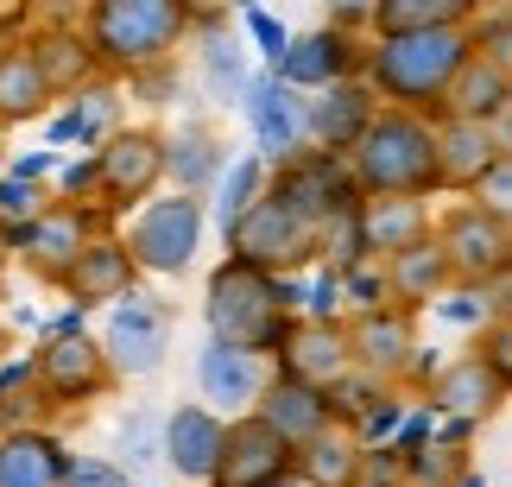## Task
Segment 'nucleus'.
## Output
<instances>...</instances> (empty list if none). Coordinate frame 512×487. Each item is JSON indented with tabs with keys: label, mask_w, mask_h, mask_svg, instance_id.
<instances>
[{
	"label": "nucleus",
	"mask_w": 512,
	"mask_h": 487,
	"mask_svg": "<svg viewBox=\"0 0 512 487\" xmlns=\"http://www.w3.org/2000/svg\"><path fill=\"white\" fill-rule=\"evenodd\" d=\"M272 487H310L304 475H279V481H272Z\"/></svg>",
	"instance_id": "54"
},
{
	"label": "nucleus",
	"mask_w": 512,
	"mask_h": 487,
	"mask_svg": "<svg viewBox=\"0 0 512 487\" xmlns=\"http://www.w3.org/2000/svg\"><path fill=\"white\" fill-rule=\"evenodd\" d=\"M222 412H209V405H177V412H165L159 424V462H171L177 481L203 487L215 456H222Z\"/></svg>",
	"instance_id": "22"
},
{
	"label": "nucleus",
	"mask_w": 512,
	"mask_h": 487,
	"mask_svg": "<svg viewBox=\"0 0 512 487\" xmlns=\"http://www.w3.org/2000/svg\"><path fill=\"white\" fill-rule=\"evenodd\" d=\"M380 272H386V298L399 304V310H411V317H424V310H430V298H437V291L449 285V260H443L437 235H418L411 247L386 253V260H380Z\"/></svg>",
	"instance_id": "28"
},
{
	"label": "nucleus",
	"mask_w": 512,
	"mask_h": 487,
	"mask_svg": "<svg viewBox=\"0 0 512 487\" xmlns=\"http://www.w3.org/2000/svg\"><path fill=\"white\" fill-rule=\"evenodd\" d=\"M272 374L266 355H253V348H234V342H203V355H196V393H203L209 412L222 418H241L253 412V399H260V386Z\"/></svg>",
	"instance_id": "18"
},
{
	"label": "nucleus",
	"mask_w": 512,
	"mask_h": 487,
	"mask_svg": "<svg viewBox=\"0 0 512 487\" xmlns=\"http://www.w3.org/2000/svg\"><path fill=\"white\" fill-rule=\"evenodd\" d=\"M272 367L291 380H310V386H329L348 374V336H342V317L336 323H310V317H291L279 348H272Z\"/></svg>",
	"instance_id": "21"
},
{
	"label": "nucleus",
	"mask_w": 512,
	"mask_h": 487,
	"mask_svg": "<svg viewBox=\"0 0 512 487\" xmlns=\"http://www.w3.org/2000/svg\"><path fill=\"white\" fill-rule=\"evenodd\" d=\"M348 222H354V241H361L367 260H386V253L430 235V203L424 197H361Z\"/></svg>",
	"instance_id": "25"
},
{
	"label": "nucleus",
	"mask_w": 512,
	"mask_h": 487,
	"mask_svg": "<svg viewBox=\"0 0 512 487\" xmlns=\"http://www.w3.org/2000/svg\"><path fill=\"white\" fill-rule=\"evenodd\" d=\"M253 418H266L272 431H279L291 450H298L304 437H317L323 424H336L329 418V399H323V386H310V380H291L272 367L266 386H260V399H253Z\"/></svg>",
	"instance_id": "24"
},
{
	"label": "nucleus",
	"mask_w": 512,
	"mask_h": 487,
	"mask_svg": "<svg viewBox=\"0 0 512 487\" xmlns=\"http://www.w3.org/2000/svg\"><path fill=\"white\" fill-rule=\"evenodd\" d=\"M0 266H13V228H0Z\"/></svg>",
	"instance_id": "52"
},
{
	"label": "nucleus",
	"mask_w": 512,
	"mask_h": 487,
	"mask_svg": "<svg viewBox=\"0 0 512 487\" xmlns=\"http://www.w3.org/2000/svg\"><path fill=\"white\" fill-rule=\"evenodd\" d=\"M222 165H228V152H222V140H215V127L184 121L177 133H165V178H171V190H190V197H203Z\"/></svg>",
	"instance_id": "29"
},
{
	"label": "nucleus",
	"mask_w": 512,
	"mask_h": 487,
	"mask_svg": "<svg viewBox=\"0 0 512 487\" xmlns=\"http://www.w3.org/2000/svg\"><path fill=\"white\" fill-rule=\"evenodd\" d=\"M342 336H348L354 374H367L380 386H399L411 348H418V317L399 310V304H367V310H348L342 317Z\"/></svg>",
	"instance_id": "12"
},
{
	"label": "nucleus",
	"mask_w": 512,
	"mask_h": 487,
	"mask_svg": "<svg viewBox=\"0 0 512 487\" xmlns=\"http://www.w3.org/2000/svg\"><path fill=\"white\" fill-rule=\"evenodd\" d=\"M481 0H373L367 32H418V26H468Z\"/></svg>",
	"instance_id": "33"
},
{
	"label": "nucleus",
	"mask_w": 512,
	"mask_h": 487,
	"mask_svg": "<svg viewBox=\"0 0 512 487\" xmlns=\"http://www.w3.org/2000/svg\"><path fill=\"white\" fill-rule=\"evenodd\" d=\"M367 304H392V298H386L380 260H354V266L342 272V317H348V310H367Z\"/></svg>",
	"instance_id": "41"
},
{
	"label": "nucleus",
	"mask_w": 512,
	"mask_h": 487,
	"mask_svg": "<svg viewBox=\"0 0 512 487\" xmlns=\"http://www.w3.org/2000/svg\"><path fill=\"white\" fill-rule=\"evenodd\" d=\"M196 7L190 0H89L83 45L102 76H140L165 70L171 51L190 38Z\"/></svg>",
	"instance_id": "2"
},
{
	"label": "nucleus",
	"mask_w": 512,
	"mask_h": 487,
	"mask_svg": "<svg viewBox=\"0 0 512 487\" xmlns=\"http://www.w3.org/2000/svg\"><path fill=\"white\" fill-rule=\"evenodd\" d=\"M57 203H95V152L57 159Z\"/></svg>",
	"instance_id": "45"
},
{
	"label": "nucleus",
	"mask_w": 512,
	"mask_h": 487,
	"mask_svg": "<svg viewBox=\"0 0 512 487\" xmlns=\"http://www.w3.org/2000/svg\"><path fill=\"white\" fill-rule=\"evenodd\" d=\"M266 178H272V165H266V159H253V152H247V159H228L222 171H215V184H209V190H215V228H222V235L247 216L253 203H260Z\"/></svg>",
	"instance_id": "36"
},
{
	"label": "nucleus",
	"mask_w": 512,
	"mask_h": 487,
	"mask_svg": "<svg viewBox=\"0 0 512 487\" xmlns=\"http://www.w3.org/2000/svg\"><path fill=\"white\" fill-rule=\"evenodd\" d=\"M430 317L449 323V329H487V323H500L506 317V279H494V285L449 279L437 298H430Z\"/></svg>",
	"instance_id": "34"
},
{
	"label": "nucleus",
	"mask_w": 512,
	"mask_h": 487,
	"mask_svg": "<svg viewBox=\"0 0 512 487\" xmlns=\"http://www.w3.org/2000/svg\"><path fill=\"white\" fill-rule=\"evenodd\" d=\"M102 355L114 367V380H152L171 355V310L152 291L133 285L127 298L108 304V329H102Z\"/></svg>",
	"instance_id": "8"
},
{
	"label": "nucleus",
	"mask_w": 512,
	"mask_h": 487,
	"mask_svg": "<svg viewBox=\"0 0 512 487\" xmlns=\"http://www.w3.org/2000/svg\"><path fill=\"white\" fill-rule=\"evenodd\" d=\"M430 235H437L443 260H449V279H462V285L506 279V266H512V222L494 216V209H481L475 197H462L437 228H430Z\"/></svg>",
	"instance_id": "7"
},
{
	"label": "nucleus",
	"mask_w": 512,
	"mask_h": 487,
	"mask_svg": "<svg viewBox=\"0 0 512 487\" xmlns=\"http://www.w3.org/2000/svg\"><path fill=\"white\" fill-rule=\"evenodd\" d=\"M430 133H437V190H456L468 197L475 178L500 159L506 146V127H487V121H456V114H430Z\"/></svg>",
	"instance_id": "19"
},
{
	"label": "nucleus",
	"mask_w": 512,
	"mask_h": 487,
	"mask_svg": "<svg viewBox=\"0 0 512 487\" xmlns=\"http://www.w3.org/2000/svg\"><path fill=\"white\" fill-rule=\"evenodd\" d=\"M38 329H45V336H83V329H89V310H83V304H70V310H57V317H51V323H38Z\"/></svg>",
	"instance_id": "50"
},
{
	"label": "nucleus",
	"mask_w": 512,
	"mask_h": 487,
	"mask_svg": "<svg viewBox=\"0 0 512 487\" xmlns=\"http://www.w3.org/2000/svg\"><path fill=\"white\" fill-rule=\"evenodd\" d=\"M380 114V95H373L361 76H336V83L304 95V146L317 152H348L367 133V121Z\"/></svg>",
	"instance_id": "17"
},
{
	"label": "nucleus",
	"mask_w": 512,
	"mask_h": 487,
	"mask_svg": "<svg viewBox=\"0 0 512 487\" xmlns=\"http://www.w3.org/2000/svg\"><path fill=\"white\" fill-rule=\"evenodd\" d=\"M70 108V127H76V146H102L114 127H121V76H95L76 95H57Z\"/></svg>",
	"instance_id": "35"
},
{
	"label": "nucleus",
	"mask_w": 512,
	"mask_h": 487,
	"mask_svg": "<svg viewBox=\"0 0 512 487\" xmlns=\"http://www.w3.org/2000/svg\"><path fill=\"white\" fill-rule=\"evenodd\" d=\"M405 412H411V393L386 386V393H373V399L361 405V418H354L348 431H354V443H361V450H380V443H392V431L405 424Z\"/></svg>",
	"instance_id": "37"
},
{
	"label": "nucleus",
	"mask_w": 512,
	"mask_h": 487,
	"mask_svg": "<svg viewBox=\"0 0 512 487\" xmlns=\"http://www.w3.org/2000/svg\"><path fill=\"white\" fill-rule=\"evenodd\" d=\"M45 184H32V178H13V171H0V228H19V222H32L38 209H45Z\"/></svg>",
	"instance_id": "40"
},
{
	"label": "nucleus",
	"mask_w": 512,
	"mask_h": 487,
	"mask_svg": "<svg viewBox=\"0 0 512 487\" xmlns=\"http://www.w3.org/2000/svg\"><path fill=\"white\" fill-rule=\"evenodd\" d=\"M247 38H253V51L266 57V70L279 64V51L291 45V32H285V26H279V19H272L266 7H247Z\"/></svg>",
	"instance_id": "46"
},
{
	"label": "nucleus",
	"mask_w": 512,
	"mask_h": 487,
	"mask_svg": "<svg viewBox=\"0 0 512 487\" xmlns=\"http://www.w3.org/2000/svg\"><path fill=\"white\" fill-rule=\"evenodd\" d=\"M418 405L430 418H475V424H487L506 405V374H494L481 355H449L437 374L424 380Z\"/></svg>",
	"instance_id": "16"
},
{
	"label": "nucleus",
	"mask_w": 512,
	"mask_h": 487,
	"mask_svg": "<svg viewBox=\"0 0 512 487\" xmlns=\"http://www.w3.org/2000/svg\"><path fill=\"white\" fill-rule=\"evenodd\" d=\"M57 285L70 291V304L95 310V304H114V298H127V291L140 285V266L127 260L121 235H95V241H89V247L70 260V272H64Z\"/></svg>",
	"instance_id": "23"
},
{
	"label": "nucleus",
	"mask_w": 512,
	"mask_h": 487,
	"mask_svg": "<svg viewBox=\"0 0 512 487\" xmlns=\"http://www.w3.org/2000/svg\"><path fill=\"white\" fill-rule=\"evenodd\" d=\"M95 152V203L140 209L165 184V133L159 127H114Z\"/></svg>",
	"instance_id": "9"
},
{
	"label": "nucleus",
	"mask_w": 512,
	"mask_h": 487,
	"mask_svg": "<svg viewBox=\"0 0 512 487\" xmlns=\"http://www.w3.org/2000/svg\"><path fill=\"white\" fill-rule=\"evenodd\" d=\"M32 367H38V393L51 405H89V399H102L114 386V367H108L102 342H95L89 329L83 336H45Z\"/></svg>",
	"instance_id": "14"
},
{
	"label": "nucleus",
	"mask_w": 512,
	"mask_h": 487,
	"mask_svg": "<svg viewBox=\"0 0 512 487\" xmlns=\"http://www.w3.org/2000/svg\"><path fill=\"white\" fill-rule=\"evenodd\" d=\"M203 64H209V76H215V89H228V95L247 89V64H241V45H234V38L215 32L209 45H203Z\"/></svg>",
	"instance_id": "42"
},
{
	"label": "nucleus",
	"mask_w": 512,
	"mask_h": 487,
	"mask_svg": "<svg viewBox=\"0 0 512 487\" xmlns=\"http://www.w3.org/2000/svg\"><path fill=\"white\" fill-rule=\"evenodd\" d=\"M64 487H133V475L121 462H108V456H70Z\"/></svg>",
	"instance_id": "44"
},
{
	"label": "nucleus",
	"mask_w": 512,
	"mask_h": 487,
	"mask_svg": "<svg viewBox=\"0 0 512 487\" xmlns=\"http://www.w3.org/2000/svg\"><path fill=\"white\" fill-rule=\"evenodd\" d=\"M437 114H456V121H487V127H506V114H512V70L500 64H487V57L468 51V64L449 76V89H443V102Z\"/></svg>",
	"instance_id": "27"
},
{
	"label": "nucleus",
	"mask_w": 512,
	"mask_h": 487,
	"mask_svg": "<svg viewBox=\"0 0 512 487\" xmlns=\"http://www.w3.org/2000/svg\"><path fill=\"white\" fill-rule=\"evenodd\" d=\"M159 424H165L159 412H133V418L121 424V456H127L121 469H127V475H140V469H152V462H159Z\"/></svg>",
	"instance_id": "39"
},
{
	"label": "nucleus",
	"mask_w": 512,
	"mask_h": 487,
	"mask_svg": "<svg viewBox=\"0 0 512 487\" xmlns=\"http://www.w3.org/2000/svg\"><path fill=\"white\" fill-rule=\"evenodd\" d=\"M7 171H13V178H32V184H45L51 171H57V152H13V159H7Z\"/></svg>",
	"instance_id": "48"
},
{
	"label": "nucleus",
	"mask_w": 512,
	"mask_h": 487,
	"mask_svg": "<svg viewBox=\"0 0 512 487\" xmlns=\"http://www.w3.org/2000/svg\"><path fill=\"white\" fill-rule=\"evenodd\" d=\"M203 323H209L215 342L253 348V355L272 361V348H279L285 323H291V310L279 304V272H260V266L228 253L203 285Z\"/></svg>",
	"instance_id": "4"
},
{
	"label": "nucleus",
	"mask_w": 512,
	"mask_h": 487,
	"mask_svg": "<svg viewBox=\"0 0 512 487\" xmlns=\"http://www.w3.org/2000/svg\"><path fill=\"white\" fill-rule=\"evenodd\" d=\"M367 13H373V0H329V26H342V32H367Z\"/></svg>",
	"instance_id": "49"
},
{
	"label": "nucleus",
	"mask_w": 512,
	"mask_h": 487,
	"mask_svg": "<svg viewBox=\"0 0 512 487\" xmlns=\"http://www.w3.org/2000/svg\"><path fill=\"white\" fill-rule=\"evenodd\" d=\"M348 487H405V481H373V475H354Z\"/></svg>",
	"instance_id": "53"
},
{
	"label": "nucleus",
	"mask_w": 512,
	"mask_h": 487,
	"mask_svg": "<svg viewBox=\"0 0 512 487\" xmlns=\"http://www.w3.org/2000/svg\"><path fill=\"white\" fill-rule=\"evenodd\" d=\"M310 279H298V317H310V323H336L342 317V272L336 266H304Z\"/></svg>",
	"instance_id": "38"
},
{
	"label": "nucleus",
	"mask_w": 512,
	"mask_h": 487,
	"mask_svg": "<svg viewBox=\"0 0 512 487\" xmlns=\"http://www.w3.org/2000/svg\"><path fill=\"white\" fill-rule=\"evenodd\" d=\"M291 475H304L310 487H348L361 475V443H354L348 424H323L317 437H304L291 450Z\"/></svg>",
	"instance_id": "30"
},
{
	"label": "nucleus",
	"mask_w": 512,
	"mask_h": 487,
	"mask_svg": "<svg viewBox=\"0 0 512 487\" xmlns=\"http://www.w3.org/2000/svg\"><path fill=\"white\" fill-rule=\"evenodd\" d=\"M279 475H291V443L266 418L241 412L222 424V456H215L203 487H272Z\"/></svg>",
	"instance_id": "13"
},
{
	"label": "nucleus",
	"mask_w": 512,
	"mask_h": 487,
	"mask_svg": "<svg viewBox=\"0 0 512 487\" xmlns=\"http://www.w3.org/2000/svg\"><path fill=\"white\" fill-rule=\"evenodd\" d=\"M430 437H437V443H449V450H475L481 424H475V418H437V424H430Z\"/></svg>",
	"instance_id": "47"
},
{
	"label": "nucleus",
	"mask_w": 512,
	"mask_h": 487,
	"mask_svg": "<svg viewBox=\"0 0 512 487\" xmlns=\"http://www.w3.org/2000/svg\"><path fill=\"white\" fill-rule=\"evenodd\" d=\"M51 102H57V95L45 83V70L32 64V51L26 45H7V51H0V127L45 121Z\"/></svg>",
	"instance_id": "31"
},
{
	"label": "nucleus",
	"mask_w": 512,
	"mask_h": 487,
	"mask_svg": "<svg viewBox=\"0 0 512 487\" xmlns=\"http://www.w3.org/2000/svg\"><path fill=\"white\" fill-rule=\"evenodd\" d=\"M234 7H260V0H234Z\"/></svg>",
	"instance_id": "56"
},
{
	"label": "nucleus",
	"mask_w": 512,
	"mask_h": 487,
	"mask_svg": "<svg viewBox=\"0 0 512 487\" xmlns=\"http://www.w3.org/2000/svg\"><path fill=\"white\" fill-rule=\"evenodd\" d=\"M354 70H361V32H342V26H317V32L291 38L279 51V64H272V76L298 95L336 83V76H354Z\"/></svg>",
	"instance_id": "20"
},
{
	"label": "nucleus",
	"mask_w": 512,
	"mask_h": 487,
	"mask_svg": "<svg viewBox=\"0 0 512 487\" xmlns=\"http://www.w3.org/2000/svg\"><path fill=\"white\" fill-rule=\"evenodd\" d=\"M468 197H475L481 209H494V216H506V222H512V152H500V159L481 171Z\"/></svg>",
	"instance_id": "43"
},
{
	"label": "nucleus",
	"mask_w": 512,
	"mask_h": 487,
	"mask_svg": "<svg viewBox=\"0 0 512 487\" xmlns=\"http://www.w3.org/2000/svg\"><path fill=\"white\" fill-rule=\"evenodd\" d=\"M26 7H32V0H0V26H19V19H26Z\"/></svg>",
	"instance_id": "51"
},
{
	"label": "nucleus",
	"mask_w": 512,
	"mask_h": 487,
	"mask_svg": "<svg viewBox=\"0 0 512 487\" xmlns=\"http://www.w3.org/2000/svg\"><path fill=\"white\" fill-rule=\"evenodd\" d=\"M13 45V26H0V51H7Z\"/></svg>",
	"instance_id": "55"
},
{
	"label": "nucleus",
	"mask_w": 512,
	"mask_h": 487,
	"mask_svg": "<svg viewBox=\"0 0 512 487\" xmlns=\"http://www.w3.org/2000/svg\"><path fill=\"white\" fill-rule=\"evenodd\" d=\"M241 114H247V127H253V159L285 165L291 152H304V95H298V89H285L272 70L247 76V89H241Z\"/></svg>",
	"instance_id": "15"
},
{
	"label": "nucleus",
	"mask_w": 512,
	"mask_h": 487,
	"mask_svg": "<svg viewBox=\"0 0 512 487\" xmlns=\"http://www.w3.org/2000/svg\"><path fill=\"white\" fill-rule=\"evenodd\" d=\"M266 190H279V197L291 209H304L317 228L354 216V203H361V190H354V178H348V159L342 152H317V146H304V152H291L285 165H272Z\"/></svg>",
	"instance_id": "10"
},
{
	"label": "nucleus",
	"mask_w": 512,
	"mask_h": 487,
	"mask_svg": "<svg viewBox=\"0 0 512 487\" xmlns=\"http://www.w3.org/2000/svg\"><path fill=\"white\" fill-rule=\"evenodd\" d=\"M0 431H7V418H0Z\"/></svg>",
	"instance_id": "57"
},
{
	"label": "nucleus",
	"mask_w": 512,
	"mask_h": 487,
	"mask_svg": "<svg viewBox=\"0 0 512 487\" xmlns=\"http://www.w3.org/2000/svg\"><path fill=\"white\" fill-rule=\"evenodd\" d=\"M342 159L361 197H437V133H430V114L380 108Z\"/></svg>",
	"instance_id": "3"
},
{
	"label": "nucleus",
	"mask_w": 512,
	"mask_h": 487,
	"mask_svg": "<svg viewBox=\"0 0 512 487\" xmlns=\"http://www.w3.org/2000/svg\"><path fill=\"white\" fill-rule=\"evenodd\" d=\"M222 241H228L234 260H247L260 272H304V266H317V253H323V228L310 222L304 209H291L279 190H260V203H253Z\"/></svg>",
	"instance_id": "6"
},
{
	"label": "nucleus",
	"mask_w": 512,
	"mask_h": 487,
	"mask_svg": "<svg viewBox=\"0 0 512 487\" xmlns=\"http://www.w3.org/2000/svg\"><path fill=\"white\" fill-rule=\"evenodd\" d=\"M70 450L45 424H7L0 431V487H64Z\"/></svg>",
	"instance_id": "26"
},
{
	"label": "nucleus",
	"mask_w": 512,
	"mask_h": 487,
	"mask_svg": "<svg viewBox=\"0 0 512 487\" xmlns=\"http://www.w3.org/2000/svg\"><path fill=\"white\" fill-rule=\"evenodd\" d=\"M468 26H418V32H367L361 38V83L380 95V108L437 114L449 76L468 64Z\"/></svg>",
	"instance_id": "1"
},
{
	"label": "nucleus",
	"mask_w": 512,
	"mask_h": 487,
	"mask_svg": "<svg viewBox=\"0 0 512 487\" xmlns=\"http://www.w3.org/2000/svg\"><path fill=\"white\" fill-rule=\"evenodd\" d=\"M26 51H32V64L45 70V83H51V95H76L83 83H95V57H89V45H83V32L76 26H45L38 38H26Z\"/></svg>",
	"instance_id": "32"
},
{
	"label": "nucleus",
	"mask_w": 512,
	"mask_h": 487,
	"mask_svg": "<svg viewBox=\"0 0 512 487\" xmlns=\"http://www.w3.org/2000/svg\"><path fill=\"white\" fill-rule=\"evenodd\" d=\"M95 235H102V222H95L89 203H45L32 222L13 228V260H26L32 279H64L70 260L83 253Z\"/></svg>",
	"instance_id": "11"
},
{
	"label": "nucleus",
	"mask_w": 512,
	"mask_h": 487,
	"mask_svg": "<svg viewBox=\"0 0 512 487\" xmlns=\"http://www.w3.org/2000/svg\"><path fill=\"white\" fill-rule=\"evenodd\" d=\"M203 228H209L203 197H190V190H152V197L133 209L121 247L140 272L171 279V272H190V260L203 253Z\"/></svg>",
	"instance_id": "5"
}]
</instances>
